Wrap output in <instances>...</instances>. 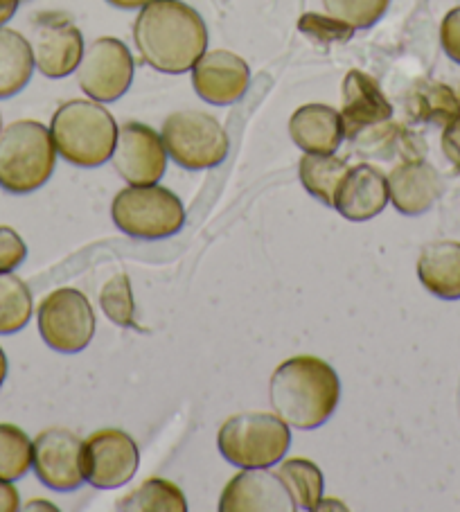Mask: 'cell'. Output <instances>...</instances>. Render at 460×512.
<instances>
[{"instance_id":"6da1fadb","label":"cell","mask_w":460,"mask_h":512,"mask_svg":"<svg viewBox=\"0 0 460 512\" xmlns=\"http://www.w3.org/2000/svg\"><path fill=\"white\" fill-rule=\"evenodd\" d=\"M134 43L149 68L181 75L208 50V28L201 14L183 0H152L140 7Z\"/></svg>"},{"instance_id":"7a4b0ae2","label":"cell","mask_w":460,"mask_h":512,"mask_svg":"<svg viewBox=\"0 0 460 512\" xmlns=\"http://www.w3.org/2000/svg\"><path fill=\"white\" fill-rule=\"evenodd\" d=\"M341 400L336 370L321 357L298 355L273 370L269 402L289 427L312 431L332 418Z\"/></svg>"},{"instance_id":"3957f363","label":"cell","mask_w":460,"mask_h":512,"mask_svg":"<svg viewBox=\"0 0 460 512\" xmlns=\"http://www.w3.org/2000/svg\"><path fill=\"white\" fill-rule=\"evenodd\" d=\"M50 134L57 154L77 167H100L111 161L118 125L102 102L70 100L55 111Z\"/></svg>"},{"instance_id":"277c9868","label":"cell","mask_w":460,"mask_h":512,"mask_svg":"<svg viewBox=\"0 0 460 512\" xmlns=\"http://www.w3.org/2000/svg\"><path fill=\"white\" fill-rule=\"evenodd\" d=\"M57 147L50 129L37 120H19L0 131V188L30 194L50 181Z\"/></svg>"},{"instance_id":"5b68a950","label":"cell","mask_w":460,"mask_h":512,"mask_svg":"<svg viewBox=\"0 0 460 512\" xmlns=\"http://www.w3.org/2000/svg\"><path fill=\"white\" fill-rule=\"evenodd\" d=\"M291 443L289 425L276 413H237L219 429L217 447L240 470L271 467L285 458Z\"/></svg>"},{"instance_id":"8992f818","label":"cell","mask_w":460,"mask_h":512,"mask_svg":"<svg viewBox=\"0 0 460 512\" xmlns=\"http://www.w3.org/2000/svg\"><path fill=\"white\" fill-rule=\"evenodd\" d=\"M111 215L122 233L140 240L172 237L185 224L181 199L172 190L152 185H129L115 194Z\"/></svg>"},{"instance_id":"52a82bcc","label":"cell","mask_w":460,"mask_h":512,"mask_svg":"<svg viewBox=\"0 0 460 512\" xmlns=\"http://www.w3.org/2000/svg\"><path fill=\"white\" fill-rule=\"evenodd\" d=\"M161 138L167 156L192 172L221 165L230 149V140L221 122L197 109H181L167 116Z\"/></svg>"},{"instance_id":"ba28073f","label":"cell","mask_w":460,"mask_h":512,"mask_svg":"<svg viewBox=\"0 0 460 512\" xmlns=\"http://www.w3.org/2000/svg\"><path fill=\"white\" fill-rule=\"evenodd\" d=\"M39 332L48 346L61 355L82 352L95 334V312L79 289H57L41 300Z\"/></svg>"},{"instance_id":"9c48e42d","label":"cell","mask_w":460,"mask_h":512,"mask_svg":"<svg viewBox=\"0 0 460 512\" xmlns=\"http://www.w3.org/2000/svg\"><path fill=\"white\" fill-rule=\"evenodd\" d=\"M77 84L95 102H115L134 82V57L120 39H95L77 66Z\"/></svg>"},{"instance_id":"30bf717a","label":"cell","mask_w":460,"mask_h":512,"mask_svg":"<svg viewBox=\"0 0 460 512\" xmlns=\"http://www.w3.org/2000/svg\"><path fill=\"white\" fill-rule=\"evenodd\" d=\"M34 68L50 79L75 73L84 57V37L68 14L41 12L30 23Z\"/></svg>"},{"instance_id":"8fae6325","label":"cell","mask_w":460,"mask_h":512,"mask_svg":"<svg viewBox=\"0 0 460 512\" xmlns=\"http://www.w3.org/2000/svg\"><path fill=\"white\" fill-rule=\"evenodd\" d=\"M140 463L136 440L122 429H102L82 443L84 479L97 490H113L134 479Z\"/></svg>"},{"instance_id":"7c38bea8","label":"cell","mask_w":460,"mask_h":512,"mask_svg":"<svg viewBox=\"0 0 460 512\" xmlns=\"http://www.w3.org/2000/svg\"><path fill=\"white\" fill-rule=\"evenodd\" d=\"M32 470L50 490L70 492L82 488V440L61 427L41 431L32 440Z\"/></svg>"},{"instance_id":"4fadbf2b","label":"cell","mask_w":460,"mask_h":512,"mask_svg":"<svg viewBox=\"0 0 460 512\" xmlns=\"http://www.w3.org/2000/svg\"><path fill=\"white\" fill-rule=\"evenodd\" d=\"M111 161L115 172L129 185H152L165 174L167 149L158 131L143 122H127L118 129Z\"/></svg>"},{"instance_id":"5bb4252c","label":"cell","mask_w":460,"mask_h":512,"mask_svg":"<svg viewBox=\"0 0 460 512\" xmlns=\"http://www.w3.org/2000/svg\"><path fill=\"white\" fill-rule=\"evenodd\" d=\"M251 68L230 50H206L192 66V86L203 102L228 107L249 91Z\"/></svg>"},{"instance_id":"9a60e30c","label":"cell","mask_w":460,"mask_h":512,"mask_svg":"<svg viewBox=\"0 0 460 512\" xmlns=\"http://www.w3.org/2000/svg\"><path fill=\"white\" fill-rule=\"evenodd\" d=\"M341 118L345 138L359 140L368 131L388 125V120L393 118V104L386 100L373 77L361 70H350L343 79Z\"/></svg>"},{"instance_id":"2e32d148","label":"cell","mask_w":460,"mask_h":512,"mask_svg":"<svg viewBox=\"0 0 460 512\" xmlns=\"http://www.w3.org/2000/svg\"><path fill=\"white\" fill-rule=\"evenodd\" d=\"M221 512H289L296 510L285 483L269 467H253L233 476L219 499Z\"/></svg>"},{"instance_id":"e0dca14e","label":"cell","mask_w":460,"mask_h":512,"mask_svg":"<svg viewBox=\"0 0 460 512\" xmlns=\"http://www.w3.org/2000/svg\"><path fill=\"white\" fill-rule=\"evenodd\" d=\"M391 201L388 176L370 163L350 165L334 194V210L350 222H368Z\"/></svg>"},{"instance_id":"ac0fdd59","label":"cell","mask_w":460,"mask_h":512,"mask_svg":"<svg viewBox=\"0 0 460 512\" xmlns=\"http://www.w3.org/2000/svg\"><path fill=\"white\" fill-rule=\"evenodd\" d=\"M442 179L422 156H409L388 174V197L397 213L406 217L424 215L440 199Z\"/></svg>"},{"instance_id":"d6986e66","label":"cell","mask_w":460,"mask_h":512,"mask_svg":"<svg viewBox=\"0 0 460 512\" xmlns=\"http://www.w3.org/2000/svg\"><path fill=\"white\" fill-rule=\"evenodd\" d=\"M289 136L305 154H334L345 140L343 118L327 104H305L291 116Z\"/></svg>"},{"instance_id":"ffe728a7","label":"cell","mask_w":460,"mask_h":512,"mask_svg":"<svg viewBox=\"0 0 460 512\" xmlns=\"http://www.w3.org/2000/svg\"><path fill=\"white\" fill-rule=\"evenodd\" d=\"M418 278L429 294L460 300V242H431L418 258Z\"/></svg>"},{"instance_id":"44dd1931","label":"cell","mask_w":460,"mask_h":512,"mask_svg":"<svg viewBox=\"0 0 460 512\" xmlns=\"http://www.w3.org/2000/svg\"><path fill=\"white\" fill-rule=\"evenodd\" d=\"M34 57L30 41L21 32L0 28V100L14 97L30 84Z\"/></svg>"},{"instance_id":"7402d4cb","label":"cell","mask_w":460,"mask_h":512,"mask_svg":"<svg viewBox=\"0 0 460 512\" xmlns=\"http://www.w3.org/2000/svg\"><path fill=\"white\" fill-rule=\"evenodd\" d=\"M409 111L418 122L445 127L460 116V86L422 82L413 88Z\"/></svg>"},{"instance_id":"603a6c76","label":"cell","mask_w":460,"mask_h":512,"mask_svg":"<svg viewBox=\"0 0 460 512\" xmlns=\"http://www.w3.org/2000/svg\"><path fill=\"white\" fill-rule=\"evenodd\" d=\"M350 163L334 154H305L300 158L298 176L303 188L325 206L334 208V194L343 176L348 174Z\"/></svg>"},{"instance_id":"cb8c5ba5","label":"cell","mask_w":460,"mask_h":512,"mask_svg":"<svg viewBox=\"0 0 460 512\" xmlns=\"http://www.w3.org/2000/svg\"><path fill=\"white\" fill-rule=\"evenodd\" d=\"M280 481L285 483L296 510H318L323 501V472L307 458H287L278 467Z\"/></svg>"},{"instance_id":"d4e9b609","label":"cell","mask_w":460,"mask_h":512,"mask_svg":"<svg viewBox=\"0 0 460 512\" xmlns=\"http://www.w3.org/2000/svg\"><path fill=\"white\" fill-rule=\"evenodd\" d=\"M122 512H185L188 501L176 488V483L165 479H147L140 488L129 492L115 506Z\"/></svg>"},{"instance_id":"484cf974","label":"cell","mask_w":460,"mask_h":512,"mask_svg":"<svg viewBox=\"0 0 460 512\" xmlns=\"http://www.w3.org/2000/svg\"><path fill=\"white\" fill-rule=\"evenodd\" d=\"M32 291L12 271L0 273V334L21 332L32 319Z\"/></svg>"},{"instance_id":"4316f807","label":"cell","mask_w":460,"mask_h":512,"mask_svg":"<svg viewBox=\"0 0 460 512\" xmlns=\"http://www.w3.org/2000/svg\"><path fill=\"white\" fill-rule=\"evenodd\" d=\"M32 467V440L16 425H0V479L19 481Z\"/></svg>"},{"instance_id":"83f0119b","label":"cell","mask_w":460,"mask_h":512,"mask_svg":"<svg viewBox=\"0 0 460 512\" xmlns=\"http://www.w3.org/2000/svg\"><path fill=\"white\" fill-rule=\"evenodd\" d=\"M391 0H323L325 14L350 25L352 30H368L386 14Z\"/></svg>"},{"instance_id":"f1b7e54d","label":"cell","mask_w":460,"mask_h":512,"mask_svg":"<svg viewBox=\"0 0 460 512\" xmlns=\"http://www.w3.org/2000/svg\"><path fill=\"white\" fill-rule=\"evenodd\" d=\"M100 305L109 321L122 328H136V305L127 273H115L100 291Z\"/></svg>"},{"instance_id":"f546056e","label":"cell","mask_w":460,"mask_h":512,"mask_svg":"<svg viewBox=\"0 0 460 512\" xmlns=\"http://www.w3.org/2000/svg\"><path fill=\"white\" fill-rule=\"evenodd\" d=\"M298 30L305 32L309 39H314L318 43H343L350 41L352 34L357 30H352L350 25H345L341 21L332 19V16H321V14H303L298 21Z\"/></svg>"},{"instance_id":"4dcf8cb0","label":"cell","mask_w":460,"mask_h":512,"mask_svg":"<svg viewBox=\"0 0 460 512\" xmlns=\"http://www.w3.org/2000/svg\"><path fill=\"white\" fill-rule=\"evenodd\" d=\"M28 258V246L23 237L10 226H0V273L14 271Z\"/></svg>"},{"instance_id":"1f68e13d","label":"cell","mask_w":460,"mask_h":512,"mask_svg":"<svg viewBox=\"0 0 460 512\" xmlns=\"http://www.w3.org/2000/svg\"><path fill=\"white\" fill-rule=\"evenodd\" d=\"M440 43L445 55L460 64V7L447 12L440 25Z\"/></svg>"},{"instance_id":"d6a6232c","label":"cell","mask_w":460,"mask_h":512,"mask_svg":"<svg viewBox=\"0 0 460 512\" xmlns=\"http://www.w3.org/2000/svg\"><path fill=\"white\" fill-rule=\"evenodd\" d=\"M440 145H442V154L447 156V161L460 172V116L456 120H451L449 125L442 127Z\"/></svg>"},{"instance_id":"836d02e7","label":"cell","mask_w":460,"mask_h":512,"mask_svg":"<svg viewBox=\"0 0 460 512\" xmlns=\"http://www.w3.org/2000/svg\"><path fill=\"white\" fill-rule=\"evenodd\" d=\"M21 508L19 490L14 488L12 481L0 479V512H16Z\"/></svg>"},{"instance_id":"e575fe53","label":"cell","mask_w":460,"mask_h":512,"mask_svg":"<svg viewBox=\"0 0 460 512\" xmlns=\"http://www.w3.org/2000/svg\"><path fill=\"white\" fill-rule=\"evenodd\" d=\"M19 5H21V0H0V28H3L7 21L14 19Z\"/></svg>"},{"instance_id":"d590c367","label":"cell","mask_w":460,"mask_h":512,"mask_svg":"<svg viewBox=\"0 0 460 512\" xmlns=\"http://www.w3.org/2000/svg\"><path fill=\"white\" fill-rule=\"evenodd\" d=\"M106 3H111L113 7H120V10H140V7L149 5L152 0H106Z\"/></svg>"},{"instance_id":"8d00e7d4","label":"cell","mask_w":460,"mask_h":512,"mask_svg":"<svg viewBox=\"0 0 460 512\" xmlns=\"http://www.w3.org/2000/svg\"><path fill=\"white\" fill-rule=\"evenodd\" d=\"M7 368H10V366H7V355H5V350H3V348H0V386H3V384H5V377H7Z\"/></svg>"},{"instance_id":"74e56055","label":"cell","mask_w":460,"mask_h":512,"mask_svg":"<svg viewBox=\"0 0 460 512\" xmlns=\"http://www.w3.org/2000/svg\"><path fill=\"white\" fill-rule=\"evenodd\" d=\"M34 508H48V510H55V506H50V503H28L25 510H34Z\"/></svg>"},{"instance_id":"f35d334b","label":"cell","mask_w":460,"mask_h":512,"mask_svg":"<svg viewBox=\"0 0 460 512\" xmlns=\"http://www.w3.org/2000/svg\"><path fill=\"white\" fill-rule=\"evenodd\" d=\"M0 131H3V116H0Z\"/></svg>"},{"instance_id":"ab89813d","label":"cell","mask_w":460,"mask_h":512,"mask_svg":"<svg viewBox=\"0 0 460 512\" xmlns=\"http://www.w3.org/2000/svg\"><path fill=\"white\" fill-rule=\"evenodd\" d=\"M21 3H25V0H21Z\"/></svg>"}]
</instances>
